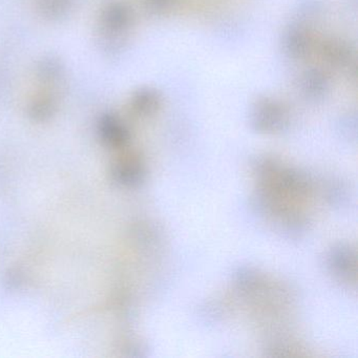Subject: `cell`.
<instances>
[{
  "mask_svg": "<svg viewBox=\"0 0 358 358\" xmlns=\"http://www.w3.org/2000/svg\"><path fill=\"white\" fill-rule=\"evenodd\" d=\"M249 122L257 133L274 135L288 129L290 120L284 104L273 98L262 96L251 106Z\"/></svg>",
  "mask_w": 358,
  "mask_h": 358,
  "instance_id": "cell-1",
  "label": "cell"
},
{
  "mask_svg": "<svg viewBox=\"0 0 358 358\" xmlns=\"http://www.w3.org/2000/svg\"><path fill=\"white\" fill-rule=\"evenodd\" d=\"M324 265L330 275L345 286L355 287L357 282V255L348 243L333 245L324 257Z\"/></svg>",
  "mask_w": 358,
  "mask_h": 358,
  "instance_id": "cell-2",
  "label": "cell"
},
{
  "mask_svg": "<svg viewBox=\"0 0 358 358\" xmlns=\"http://www.w3.org/2000/svg\"><path fill=\"white\" fill-rule=\"evenodd\" d=\"M232 280L236 291L248 299H259L269 288V282L264 274L250 266L236 268Z\"/></svg>",
  "mask_w": 358,
  "mask_h": 358,
  "instance_id": "cell-3",
  "label": "cell"
},
{
  "mask_svg": "<svg viewBox=\"0 0 358 358\" xmlns=\"http://www.w3.org/2000/svg\"><path fill=\"white\" fill-rule=\"evenodd\" d=\"M110 175L119 185L135 188L145 181L146 169L139 158L125 157L113 164Z\"/></svg>",
  "mask_w": 358,
  "mask_h": 358,
  "instance_id": "cell-4",
  "label": "cell"
},
{
  "mask_svg": "<svg viewBox=\"0 0 358 358\" xmlns=\"http://www.w3.org/2000/svg\"><path fill=\"white\" fill-rule=\"evenodd\" d=\"M311 43L309 33L299 24H292L282 34V51L292 59H301L307 56Z\"/></svg>",
  "mask_w": 358,
  "mask_h": 358,
  "instance_id": "cell-5",
  "label": "cell"
},
{
  "mask_svg": "<svg viewBox=\"0 0 358 358\" xmlns=\"http://www.w3.org/2000/svg\"><path fill=\"white\" fill-rule=\"evenodd\" d=\"M299 89L307 99L317 101L322 99L329 91V80L320 70L311 69L303 73L299 80Z\"/></svg>",
  "mask_w": 358,
  "mask_h": 358,
  "instance_id": "cell-6",
  "label": "cell"
},
{
  "mask_svg": "<svg viewBox=\"0 0 358 358\" xmlns=\"http://www.w3.org/2000/svg\"><path fill=\"white\" fill-rule=\"evenodd\" d=\"M100 135L110 148H124L129 141V129L114 117H106L100 123Z\"/></svg>",
  "mask_w": 358,
  "mask_h": 358,
  "instance_id": "cell-7",
  "label": "cell"
},
{
  "mask_svg": "<svg viewBox=\"0 0 358 358\" xmlns=\"http://www.w3.org/2000/svg\"><path fill=\"white\" fill-rule=\"evenodd\" d=\"M324 59L337 68H345L353 59V50L349 43L341 39H329L324 41L322 48Z\"/></svg>",
  "mask_w": 358,
  "mask_h": 358,
  "instance_id": "cell-8",
  "label": "cell"
},
{
  "mask_svg": "<svg viewBox=\"0 0 358 358\" xmlns=\"http://www.w3.org/2000/svg\"><path fill=\"white\" fill-rule=\"evenodd\" d=\"M324 196L326 202L334 208H343L350 204L352 189L348 182L341 178H331L324 183Z\"/></svg>",
  "mask_w": 358,
  "mask_h": 358,
  "instance_id": "cell-9",
  "label": "cell"
},
{
  "mask_svg": "<svg viewBox=\"0 0 358 358\" xmlns=\"http://www.w3.org/2000/svg\"><path fill=\"white\" fill-rule=\"evenodd\" d=\"M162 103V96L154 89H143L135 94L131 106L140 116H152L158 112Z\"/></svg>",
  "mask_w": 358,
  "mask_h": 358,
  "instance_id": "cell-10",
  "label": "cell"
},
{
  "mask_svg": "<svg viewBox=\"0 0 358 358\" xmlns=\"http://www.w3.org/2000/svg\"><path fill=\"white\" fill-rule=\"evenodd\" d=\"M202 317L208 322H217L222 318V306L217 301H210L202 307Z\"/></svg>",
  "mask_w": 358,
  "mask_h": 358,
  "instance_id": "cell-11",
  "label": "cell"
},
{
  "mask_svg": "<svg viewBox=\"0 0 358 358\" xmlns=\"http://www.w3.org/2000/svg\"><path fill=\"white\" fill-rule=\"evenodd\" d=\"M357 125H356V119H347L345 122L341 123V133L343 138L349 141H355L356 135H357Z\"/></svg>",
  "mask_w": 358,
  "mask_h": 358,
  "instance_id": "cell-12",
  "label": "cell"
},
{
  "mask_svg": "<svg viewBox=\"0 0 358 358\" xmlns=\"http://www.w3.org/2000/svg\"><path fill=\"white\" fill-rule=\"evenodd\" d=\"M176 0H146L148 7L155 12H164L173 5Z\"/></svg>",
  "mask_w": 358,
  "mask_h": 358,
  "instance_id": "cell-13",
  "label": "cell"
}]
</instances>
